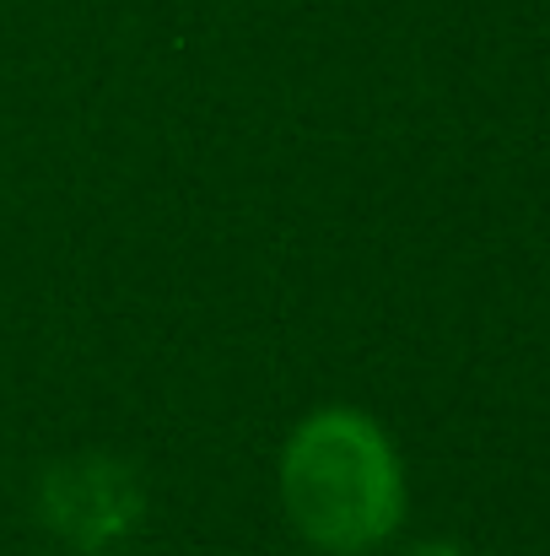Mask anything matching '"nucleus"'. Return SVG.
<instances>
[{
  "label": "nucleus",
  "mask_w": 550,
  "mask_h": 556,
  "mask_svg": "<svg viewBox=\"0 0 550 556\" xmlns=\"http://www.w3.org/2000/svg\"><path fill=\"white\" fill-rule=\"evenodd\" d=\"M281 503L308 546L362 556L405 519V465L367 410L324 405L286 438Z\"/></svg>",
  "instance_id": "obj_1"
},
{
  "label": "nucleus",
  "mask_w": 550,
  "mask_h": 556,
  "mask_svg": "<svg viewBox=\"0 0 550 556\" xmlns=\"http://www.w3.org/2000/svg\"><path fill=\"white\" fill-rule=\"evenodd\" d=\"M43 514L54 519V530L81 546V552H103L108 541L130 535L141 519V486L130 470H119L114 459H71L43 481Z\"/></svg>",
  "instance_id": "obj_2"
},
{
  "label": "nucleus",
  "mask_w": 550,
  "mask_h": 556,
  "mask_svg": "<svg viewBox=\"0 0 550 556\" xmlns=\"http://www.w3.org/2000/svg\"><path fill=\"white\" fill-rule=\"evenodd\" d=\"M410 556H470L464 546H453V541H426V546H415Z\"/></svg>",
  "instance_id": "obj_3"
}]
</instances>
